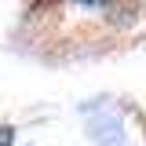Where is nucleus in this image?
Masks as SVG:
<instances>
[{
  "label": "nucleus",
  "mask_w": 146,
  "mask_h": 146,
  "mask_svg": "<svg viewBox=\"0 0 146 146\" xmlns=\"http://www.w3.org/2000/svg\"><path fill=\"white\" fill-rule=\"evenodd\" d=\"M15 143V131H11V128H4L0 124V146H11Z\"/></svg>",
  "instance_id": "f257e3e1"
}]
</instances>
